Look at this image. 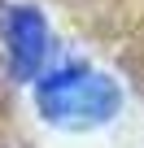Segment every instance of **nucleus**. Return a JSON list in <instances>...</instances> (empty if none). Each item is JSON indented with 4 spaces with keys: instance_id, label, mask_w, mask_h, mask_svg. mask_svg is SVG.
<instances>
[{
    "instance_id": "obj_1",
    "label": "nucleus",
    "mask_w": 144,
    "mask_h": 148,
    "mask_svg": "<svg viewBox=\"0 0 144 148\" xmlns=\"http://www.w3.org/2000/svg\"><path fill=\"white\" fill-rule=\"evenodd\" d=\"M35 105H39L48 126L83 135V131H101V126H109L118 118L122 87L109 74L74 61V65H61V70L44 74L35 83Z\"/></svg>"
},
{
    "instance_id": "obj_2",
    "label": "nucleus",
    "mask_w": 144,
    "mask_h": 148,
    "mask_svg": "<svg viewBox=\"0 0 144 148\" xmlns=\"http://www.w3.org/2000/svg\"><path fill=\"white\" fill-rule=\"evenodd\" d=\"M5 48H9V65L18 79H35L44 57H48V22L39 9H9L5 18Z\"/></svg>"
}]
</instances>
